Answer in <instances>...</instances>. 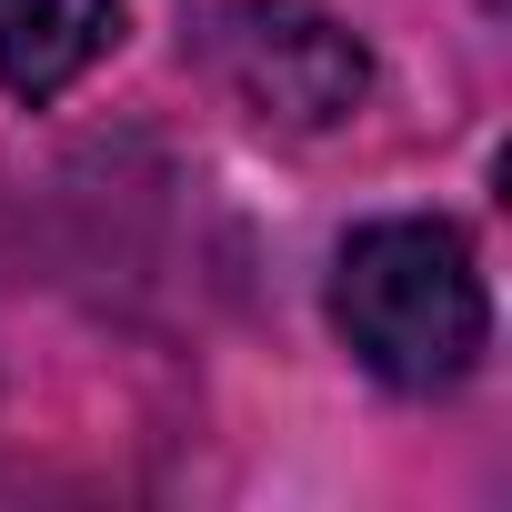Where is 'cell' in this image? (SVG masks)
Segmentation results:
<instances>
[{
    "mask_svg": "<svg viewBox=\"0 0 512 512\" xmlns=\"http://www.w3.org/2000/svg\"><path fill=\"white\" fill-rule=\"evenodd\" d=\"M332 322H342V342H352V362L372 382L452 392L492 342L472 241L452 221H372V231H352L342 262H332Z\"/></svg>",
    "mask_w": 512,
    "mask_h": 512,
    "instance_id": "obj_1",
    "label": "cell"
},
{
    "mask_svg": "<svg viewBox=\"0 0 512 512\" xmlns=\"http://www.w3.org/2000/svg\"><path fill=\"white\" fill-rule=\"evenodd\" d=\"M191 51L251 121H272V131H332L372 91L362 41L332 11H312V0H201Z\"/></svg>",
    "mask_w": 512,
    "mask_h": 512,
    "instance_id": "obj_2",
    "label": "cell"
},
{
    "mask_svg": "<svg viewBox=\"0 0 512 512\" xmlns=\"http://www.w3.org/2000/svg\"><path fill=\"white\" fill-rule=\"evenodd\" d=\"M121 41V0H0V91L61 101Z\"/></svg>",
    "mask_w": 512,
    "mask_h": 512,
    "instance_id": "obj_3",
    "label": "cell"
}]
</instances>
